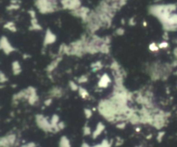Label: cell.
I'll use <instances>...</instances> for the list:
<instances>
[{
    "label": "cell",
    "mask_w": 177,
    "mask_h": 147,
    "mask_svg": "<svg viewBox=\"0 0 177 147\" xmlns=\"http://www.w3.org/2000/svg\"><path fill=\"white\" fill-rule=\"evenodd\" d=\"M163 136H164V132H159V133H158V136H157V140H158L159 142H161L162 139V138H163Z\"/></svg>",
    "instance_id": "obj_4"
},
{
    "label": "cell",
    "mask_w": 177,
    "mask_h": 147,
    "mask_svg": "<svg viewBox=\"0 0 177 147\" xmlns=\"http://www.w3.org/2000/svg\"><path fill=\"white\" fill-rule=\"evenodd\" d=\"M21 147H35V144L34 143H29L27 145H24Z\"/></svg>",
    "instance_id": "obj_6"
},
{
    "label": "cell",
    "mask_w": 177,
    "mask_h": 147,
    "mask_svg": "<svg viewBox=\"0 0 177 147\" xmlns=\"http://www.w3.org/2000/svg\"><path fill=\"white\" fill-rule=\"evenodd\" d=\"M60 147H71V145H70V141L69 139L63 136L61 138V140H60Z\"/></svg>",
    "instance_id": "obj_2"
},
{
    "label": "cell",
    "mask_w": 177,
    "mask_h": 147,
    "mask_svg": "<svg viewBox=\"0 0 177 147\" xmlns=\"http://www.w3.org/2000/svg\"><path fill=\"white\" fill-rule=\"evenodd\" d=\"M117 126H118V128L122 129V128H125V123H122V124H118V125Z\"/></svg>",
    "instance_id": "obj_8"
},
{
    "label": "cell",
    "mask_w": 177,
    "mask_h": 147,
    "mask_svg": "<svg viewBox=\"0 0 177 147\" xmlns=\"http://www.w3.org/2000/svg\"><path fill=\"white\" fill-rule=\"evenodd\" d=\"M82 147H90V146H89L88 145H87V144H83V145H82ZM93 147H111V145L108 143L107 140H104L100 145H98V146Z\"/></svg>",
    "instance_id": "obj_3"
},
{
    "label": "cell",
    "mask_w": 177,
    "mask_h": 147,
    "mask_svg": "<svg viewBox=\"0 0 177 147\" xmlns=\"http://www.w3.org/2000/svg\"><path fill=\"white\" fill-rule=\"evenodd\" d=\"M105 129V126L103 125V124H101V123H99L98 126H97V128H96V130L94 131V132H93V135H92V137H93V139H95L96 137H98L101 132H102V131Z\"/></svg>",
    "instance_id": "obj_1"
},
{
    "label": "cell",
    "mask_w": 177,
    "mask_h": 147,
    "mask_svg": "<svg viewBox=\"0 0 177 147\" xmlns=\"http://www.w3.org/2000/svg\"><path fill=\"white\" fill-rule=\"evenodd\" d=\"M83 132H84L85 135H89L91 133V129L89 127H87V126H86L84 128V130H83Z\"/></svg>",
    "instance_id": "obj_5"
},
{
    "label": "cell",
    "mask_w": 177,
    "mask_h": 147,
    "mask_svg": "<svg viewBox=\"0 0 177 147\" xmlns=\"http://www.w3.org/2000/svg\"><path fill=\"white\" fill-rule=\"evenodd\" d=\"M150 49H151L152 51H155V50H157V49H158V46H156L155 44L150 45Z\"/></svg>",
    "instance_id": "obj_7"
}]
</instances>
